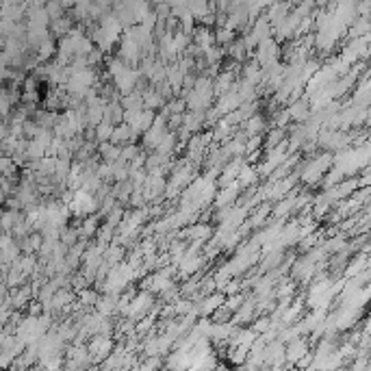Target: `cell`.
<instances>
[{"label":"cell","mask_w":371,"mask_h":371,"mask_svg":"<svg viewBox=\"0 0 371 371\" xmlns=\"http://www.w3.org/2000/svg\"><path fill=\"white\" fill-rule=\"evenodd\" d=\"M232 41V31L230 29H220L215 35V43H230Z\"/></svg>","instance_id":"obj_11"},{"label":"cell","mask_w":371,"mask_h":371,"mask_svg":"<svg viewBox=\"0 0 371 371\" xmlns=\"http://www.w3.org/2000/svg\"><path fill=\"white\" fill-rule=\"evenodd\" d=\"M98 295H100V291H94V289H89V287H85L83 291H78V293H76L78 302L83 304L85 309H94V304H96V300H98Z\"/></svg>","instance_id":"obj_6"},{"label":"cell","mask_w":371,"mask_h":371,"mask_svg":"<svg viewBox=\"0 0 371 371\" xmlns=\"http://www.w3.org/2000/svg\"><path fill=\"white\" fill-rule=\"evenodd\" d=\"M234 180L239 183V187H241V189L256 185V180H258L256 167H254V165H250V163H243L241 169H239V174H237V178H234Z\"/></svg>","instance_id":"obj_5"},{"label":"cell","mask_w":371,"mask_h":371,"mask_svg":"<svg viewBox=\"0 0 371 371\" xmlns=\"http://www.w3.org/2000/svg\"><path fill=\"white\" fill-rule=\"evenodd\" d=\"M102 120L111 122L113 126L124 122V106L120 104V98H113V100H108L104 104V117H102Z\"/></svg>","instance_id":"obj_4"},{"label":"cell","mask_w":371,"mask_h":371,"mask_svg":"<svg viewBox=\"0 0 371 371\" xmlns=\"http://www.w3.org/2000/svg\"><path fill=\"white\" fill-rule=\"evenodd\" d=\"M309 350H311V343H309V339H306V334H302V337H295V339H291L289 343H285V360L291 367H295V363Z\"/></svg>","instance_id":"obj_2"},{"label":"cell","mask_w":371,"mask_h":371,"mask_svg":"<svg viewBox=\"0 0 371 371\" xmlns=\"http://www.w3.org/2000/svg\"><path fill=\"white\" fill-rule=\"evenodd\" d=\"M243 300H246V293H243V291H237V293H232V295H226L224 306H226L228 311H232V313H234V311H237L239 306L243 304Z\"/></svg>","instance_id":"obj_9"},{"label":"cell","mask_w":371,"mask_h":371,"mask_svg":"<svg viewBox=\"0 0 371 371\" xmlns=\"http://www.w3.org/2000/svg\"><path fill=\"white\" fill-rule=\"evenodd\" d=\"M111 133H113V124L111 122H98L96 124V143H102V141H108L111 139Z\"/></svg>","instance_id":"obj_7"},{"label":"cell","mask_w":371,"mask_h":371,"mask_svg":"<svg viewBox=\"0 0 371 371\" xmlns=\"http://www.w3.org/2000/svg\"><path fill=\"white\" fill-rule=\"evenodd\" d=\"M139 78H141V72H139L137 68L124 66V70L120 72V74L113 76V85H115V89H117L120 94H128V92H133V89L137 87Z\"/></svg>","instance_id":"obj_1"},{"label":"cell","mask_w":371,"mask_h":371,"mask_svg":"<svg viewBox=\"0 0 371 371\" xmlns=\"http://www.w3.org/2000/svg\"><path fill=\"white\" fill-rule=\"evenodd\" d=\"M287 108H289V115H291V122L302 124L311 117V102H309V96L306 94H302V98H297V100L289 102Z\"/></svg>","instance_id":"obj_3"},{"label":"cell","mask_w":371,"mask_h":371,"mask_svg":"<svg viewBox=\"0 0 371 371\" xmlns=\"http://www.w3.org/2000/svg\"><path fill=\"white\" fill-rule=\"evenodd\" d=\"M230 317H232V311H228L224 304H220L217 309L209 315V319L213 321V323H224V321H230Z\"/></svg>","instance_id":"obj_8"},{"label":"cell","mask_w":371,"mask_h":371,"mask_svg":"<svg viewBox=\"0 0 371 371\" xmlns=\"http://www.w3.org/2000/svg\"><path fill=\"white\" fill-rule=\"evenodd\" d=\"M269 325H271L269 315H256V317L252 319V330H254L256 334H263L269 328Z\"/></svg>","instance_id":"obj_10"}]
</instances>
